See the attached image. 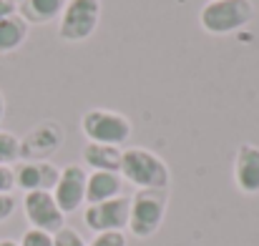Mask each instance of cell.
Returning <instances> with one entry per match:
<instances>
[{"label":"cell","instance_id":"25","mask_svg":"<svg viewBox=\"0 0 259 246\" xmlns=\"http://www.w3.org/2000/svg\"><path fill=\"white\" fill-rule=\"evenodd\" d=\"M15 3H20V0H15Z\"/></svg>","mask_w":259,"mask_h":246},{"label":"cell","instance_id":"13","mask_svg":"<svg viewBox=\"0 0 259 246\" xmlns=\"http://www.w3.org/2000/svg\"><path fill=\"white\" fill-rule=\"evenodd\" d=\"M121 156L123 149L118 146H106V143H86L81 151V161L91 171H111L118 173L121 171Z\"/></svg>","mask_w":259,"mask_h":246},{"label":"cell","instance_id":"20","mask_svg":"<svg viewBox=\"0 0 259 246\" xmlns=\"http://www.w3.org/2000/svg\"><path fill=\"white\" fill-rule=\"evenodd\" d=\"M13 188H15L13 166H0V193H13Z\"/></svg>","mask_w":259,"mask_h":246},{"label":"cell","instance_id":"9","mask_svg":"<svg viewBox=\"0 0 259 246\" xmlns=\"http://www.w3.org/2000/svg\"><path fill=\"white\" fill-rule=\"evenodd\" d=\"M86 181H88V171L83 164H68L61 168L58 181H56L51 193H53L58 209L66 216L78 211L86 204Z\"/></svg>","mask_w":259,"mask_h":246},{"label":"cell","instance_id":"23","mask_svg":"<svg viewBox=\"0 0 259 246\" xmlns=\"http://www.w3.org/2000/svg\"><path fill=\"white\" fill-rule=\"evenodd\" d=\"M3 118H5V95L0 90V123H3Z\"/></svg>","mask_w":259,"mask_h":246},{"label":"cell","instance_id":"21","mask_svg":"<svg viewBox=\"0 0 259 246\" xmlns=\"http://www.w3.org/2000/svg\"><path fill=\"white\" fill-rule=\"evenodd\" d=\"M15 214V196L13 193H0V224L8 221Z\"/></svg>","mask_w":259,"mask_h":246},{"label":"cell","instance_id":"15","mask_svg":"<svg viewBox=\"0 0 259 246\" xmlns=\"http://www.w3.org/2000/svg\"><path fill=\"white\" fill-rule=\"evenodd\" d=\"M28 33H30V25L25 23V18L20 13L0 20V56L15 53L28 40Z\"/></svg>","mask_w":259,"mask_h":246},{"label":"cell","instance_id":"16","mask_svg":"<svg viewBox=\"0 0 259 246\" xmlns=\"http://www.w3.org/2000/svg\"><path fill=\"white\" fill-rule=\"evenodd\" d=\"M20 161V138L10 131H0V166H15Z\"/></svg>","mask_w":259,"mask_h":246},{"label":"cell","instance_id":"3","mask_svg":"<svg viewBox=\"0 0 259 246\" xmlns=\"http://www.w3.org/2000/svg\"><path fill=\"white\" fill-rule=\"evenodd\" d=\"M257 15L252 0H209L199 10V25L209 35H232L247 28Z\"/></svg>","mask_w":259,"mask_h":246},{"label":"cell","instance_id":"2","mask_svg":"<svg viewBox=\"0 0 259 246\" xmlns=\"http://www.w3.org/2000/svg\"><path fill=\"white\" fill-rule=\"evenodd\" d=\"M118 173L123 181L134 183L136 188H169V183H171L169 164L159 154H154L144 146L123 149Z\"/></svg>","mask_w":259,"mask_h":246},{"label":"cell","instance_id":"17","mask_svg":"<svg viewBox=\"0 0 259 246\" xmlns=\"http://www.w3.org/2000/svg\"><path fill=\"white\" fill-rule=\"evenodd\" d=\"M53 246H88V241L71 226H63L61 231L53 234Z\"/></svg>","mask_w":259,"mask_h":246},{"label":"cell","instance_id":"18","mask_svg":"<svg viewBox=\"0 0 259 246\" xmlns=\"http://www.w3.org/2000/svg\"><path fill=\"white\" fill-rule=\"evenodd\" d=\"M88 246H128V239L123 231H103V234H96Z\"/></svg>","mask_w":259,"mask_h":246},{"label":"cell","instance_id":"22","mask_svg":"<svg viewBox=\"0 0 259 246\" xmlns=\"http://www.w3.org/2000/svg\"><path fill=\"white\" fill-rule=\"evenodd\" d=\"M18 13V3L15 0H0V20H5L8 15Z\"/></svg>","mask_w":259,"mask_h":246},{"label":"cell","instance_id":"12","mask_svg":"<svg viewBox=\"0 0 259 246\" xmlns=\"http://www.w3.org/2000/svg\"><path fill=\"white\" fill-rule=\"evenodd\" d=\"M123 193V178L121 173L111 171H91L86 181V206L88 204H101L108 199H116Z\"/></svg>","mask_w":259,"mask_h":246},{"label":"cell","instance_id":"5","mask_svg":"<svg viewBox=\"0 0 259 246\" xmlns=\"http://www.w3.org/2000/svg\"><path fill=\"white\" fill-rule=\"evenodd\" d=\"M103 3L101 0H68L61 18L56 35L63 43H83L101 25Z\"/></svg>","mask_w":259,"mask_h":246},{"label":"cell","instance_id":"14","mask_svg":"<svg viewBox=\"0 0 259 246\" xmlns=\"http://www.w3.org/2000/svg\"><path fill=\"white\" fill-rule=\"evenodd\" d=\"M68 0H20L18 13L25 18L28 25H46L61 18Z\"/></svg>","mask_w":259,"mask_h":246},{"label":"cell","instance_id":"6","mask_svg":"<svg viewBox=\"0 0 259 246\" xmlns=\"http://www.w3.org/2000/svg\"><path fill=\"white\" fill-rule=\"evenodd\" d=\"M66 143V128L58 121H38L20 138V161H51Z\"/></svg>","mask_w":259,"mask_h":246},{"label":"cell","instance_id":"1","mask_svg":"<svg viewBox=\"0 0 259 246\" xmlns=\"http://www.w3.org/2000/svg\"><path fill=\"white\" fill-rule=\"evenodd\" d=\"M166 209H169V188H139L131 196L126 231H131V236L136 239L156 236L164 226Z\"/></svg>","mask_w":259,"mask_h":246},{"label":"cell","instance_id":"24","mask_svg":"<svg viewBox=\"0 0 259 246\" xmlns=\"http://www.w3.org/2000/svg\"><path fill=\"white\" fill-rule=\"evenodd\" d=\"M0 246H18L15 239H0Z\"/></svg>","mask_w":259,"mask_h":246},{"label":"cell","instance_id":"8","mask_svg":"<svg viewBox=\"0 0 259 246\" xmlns=\"http://www.w3.org/2000/svg\"><path fill=\"white\" fill-rule=\"evenodd\" d=\"M23 214L30 224V229L56 234L66 226V214L58 209L51 191H30L23 196Z\"/></svg>","mask_w":259,"mask_h":246},{"label":"cell","instance_id":"11","mask_svg":"<svg viewBox=\"0 0 259 246\" xmlns=\"http://www.w3.org/2000/svg\"><path fill=\"white\" fill-rule=\"evenodd\" d=\"M234 186L247 193L257 196L259 193V146L257 143H239L234 154Z\"/></svg>","mask_w":259,"mask_h":246},{"label":"cell","instance_id":"10","mask_svg":"<svg viewBox=\"0 0 259 246\" xmlns=\"http://www.w3.org/2000/svg\"><path fill=\"white\" fill-rule=\"evenodd\" d=\"M15 173V188L30 193V191H53L61 168L51 161H18L13 166Z\"/></svg>","mask_w":259,"mask_h":246},{"label":"cell","instance_id":"7","mask_svg":"<svg viewBox=\"0 0 259 246\" xmlns=\"http://www.w3.org/2000/svg\"><path fill=\"white\" fill-rule=\"evenodd\" d=\"M128 209H131V199L128 196H116L101 204H88L83 209V224L93 234H103V231H126L128 226Z\"/></svg>","mask_w":259,"mask_h":246},{"label":"cell","instance_id":"19","mask_svg":"<svg viewBox=\"0 0 259 246\" xmlns=\"http://www.w3.org/2000/svg\"><path fill=\"white\" fill-rule=\"evenodd\" d=\"M18 246H53V234H46V231H38V229H28Z\"/></svg>","mask_w":259,"mask_h":246},{"label":"cell","instance_id":"4","mask_svg":"<svg viewBox=\"0 0 259 246\" xmlns=\"http://www.w3.org/2000/svg\"><path fill=\"white\" fill-rule=\"evenodd\" d=\"M81 131L88 143H106L123 149L134 133L131 118L113 108H88L81 116Z\"/></svg>","mask_w":259,"mask_h":246}]
</instances>
